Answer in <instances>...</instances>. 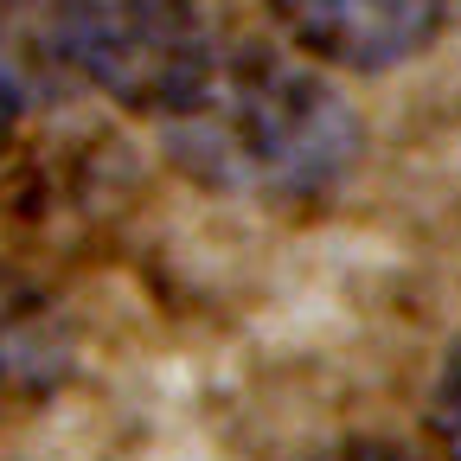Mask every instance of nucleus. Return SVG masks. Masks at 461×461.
<instances>
[{
	"label": "nucleus",
	"mask_w": 461,
	"mask_h": 461,
	"mask_svg": "<svg viewBox=\"0 0 461 461\" xmlns=\"http://www.w3.org/2000/svg\"><path fill=\"white\" fill-rule=\"evenodd\" d=\"M167 122L173 154L199 180L257 199L327 193L359 154L353 109L333 96V84L257 45H224L205 84Z\"/></svg>",
	"instance_id": "f257e3e1"
},
{
	"label": "nucleus",
	"mask_w": 461,
	"mask_h": 461,
	"mask_svg": "<svg viewBox=\"0 0 461 461\" xmlns=\"http://www.w3.org/2000/svg\"><path fill=\"white\" fill-rule=\"evenodd\" d=\"M58 51L135 109L173 115L218 65L224 39L193 0H71L58 20Z\"/></svg>",
	"instance_id": "f03ea898"
},
{
	"label": "nucleus",
	"mask_w": 461,
	"mask_h": 461,
	"mask_svg": "<svg viewBox=\"0 0 461 461\" xmlns=\"http://www.w3.org/2000/svg\"><path fill=\"white\" fill-rule=\"evenodd\" d=\"M448 14V0H276V26L302 58L339 71H391L417 58Z\"/></svg>",
	"instance_id": "7ed1b4c3"
},
{
	"label": "nucleus",
	"mask_w": 461,
	"mask_h": 461,
	"mask_svg": "<svg viewBox=\"0 0 461 461\" xmlns=\"http://www.w3.org/2000/svg\"><path fill=\"white\" fill-rule=\"evenodd\" d=\"M429 423H436L442 448L461 461V346H455V359H448V366H442V378H436V397H429Z\"/></svg>",
	"instance_id": "20e7f679"
},
{
	"label": "nucleus",
	"mask_w": 461,
	"mask_h": 461,
	"mask_svg": "<svg viewBox=\"0 0 461 461\" xmlns=\"http://www.w3.org/2000/svg\"><path fill=\"white\" fill-rule=\"evenodd\" d=\"M321 461H423V455H411L403 442H339V448L321 455Z\"/></svg>",
	"instance_id": "39448f33"
},
{
	"label": "nucleus",
	"mask_w": 461,
	"mask_h": 461,
	"mask_svg": "<svg viewBox=\"0 0 461 461\" xmlns=\"http://www.w3.org/2000/svg\"><path fill=\"white\" fill-rule=\"evenodd\" d=\"M0 141H7V96H0Z\"/></svg>",
	"instance_id": "423d86ee"
}]
</instances>
